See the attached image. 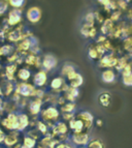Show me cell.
Returning <instances> with one entry per match:
<instances>
[{"mask_svg":"<svg viewBox=\"0 0 132 148\" xmlns=\"http://www.w3.org/2000/svg\"><path fill=\"white\" fill-rule=\"evenodd\" d=\"M59 115L60 113H59L58 109L54 106H50L42 111V118L44 119V121L48 124L52 123L53 126L57 123L56 121L58 120Z\"/></svg>","mask_w":132,"mask_h":148,"instance_id":"obj_1","label":"cell"},{"mask_svg":"<svg viewBox=\"0 0 132 148\" xmlns=\"http://www.w3.org/2000/svg\"><path fill=\"white\" fill-rule=\"evenodd\" d=\"M119 58L114 53H106L104 56L98 61V66L102 69H114L117 66Z\"/></svg>","mask_w":132,"mask_h":148,"instance_id":"obj_2","label":"cell"},{"mask_svg":"<svg viewBox=\"0 0 132 148\" xmlns=\"http://www.w3.org/2000/svg\"><path fill=\"white\" fill-rule=\"evenodd\" d=\"M70 140L73 145L78 146H87L90 142L91 137L89 132H81V133H73L70 136Z\"/></svg>","mask_w":132,"mask_h":148,"instance_id":"obj_3","label":"cell"},{"mask_svg":"<svg viewBox=\"0 0 132 148\" xmlns=\"http://www.w3.org/2000/svg\"><path fill=\"white\" fill-rule=\"evenodd\" d=\"M76 117L78 119L82 121L84 123V126H85V131L86 132H89L91 128L93 127L94 125V116L93 114L91 113L89 111H80L78 114L76 115Z\"/></svg>","mask_w":132,"mask_h":148,"instance_id":"obj_4","label":"cell"},{"mask_svg":"<svg viewBox=\"0 0 132 148\" xmlns=\"http://www.w3.org/2000/svg\"><path fill=\"white\" fill-rule=\"evenodd\" d=\"M35 90H36V88H35L34 85L26 83V82H22V83H19V84L16 85V92H18L23 97L34 96Z\"/></svg>","mask_w":132,"mask_h":148,"instance_id":"obj_5","label":"cell"},{"mask_svg":"<svg viewBox=\"0 0 132 148\" xmlns=\"http://www.w3.org/2000/svg\"><path fill=\"white\" fill-rule=\"evenodd\" d=\"M34 36L26 37V38H23L22 40H20L19 42H17V47H16L17 52L20 53V54H26V52L30 51L34 45H37V42H34Z\"/></svg>","mask_w":132,"mask_h":148,"instance_id":"obj_6","label":"cell"},{"mask_svg":"<svg viewBox=\"0 0 132 148\" xmlns=\"http://www.w3.org/2000/svg\"><path fill=\"white\" fill-rule=\"evenodd\" d=\"M24 27L22 25L17 26L16 28L10 29L6 33V40H8L12 42H19L24 38Z\"/></svg>","mask_w":132,"mask_h":148,"instance_id":"obj_7","label":"cell"},{"mask_svg":"<svg viewBox=\"0 0 132 148\" xmlns=\"http://www.w3.org/2000/svg\"><path fill=\"white\" fill-rule=\"evenodd\" d=\"M7 23L10 27L18 26L23 20V12L20 8H12L8 12L7 16Z\"/></svg>","mask_w":132,"mask_h":148,"instance_id":"obj_8","label":"cell"},{"mask_svg":"<svg viewBox=\"0 0 132 148\" xmlns=\"http://www.w3.org/2000/svg\"><path fill=\"white\" fill-rule=\"evenodd\" d=\"M2 125L10 131H18L19 127V115L16 113H10L2 120Z\"/></svg>","mask_w":132,"mask_h":148,"instance_id":"obj_9","label":"cell"},{"mask_svg":"<svg viewBox=\"0 0 132 148\" xmlns=\"http://www.w3.org/2000/svg\"><path fill=\"white\" fill-rule=\"evenodd\" d=\"M58 60L53 54H46L42 59V67L46 72H51L52 69H56Z\"/></svg>","mask_w":132,"mask_h":148,"instance_id":"obj_10","label":"cell"},{"mask_svg":"<svg viewBox=\"0 0 132 148\" xmlns=\"http://www.w3.org/2000/svg\"><path fill=\"white\" fill-rule=\"evenodd\" d=\"M52 131H53V135L52 136L55 137H59V138H61L62 141H65L67 140V136H66V134L68 133V127L66 125L65 122H57L53 128H52Z\"/></svg>","mask_w":132,"mask_h":148,"instance_id":"obj_11","label":"cell"},{"mask_svg":"<svg viewBox=\"0 0 132 148\" xmlns=\"http://www.w3.org/2000/svg\"><path fill=\"white\" fill-rule=\"evenodd\" d=\"M42 12L38 6H31L30 8H28L27 12H26L27 20L30 23H32V24L38 23L40 21V19H42Z\"/></svg>","mask_w":132,"mask_h":148,"instance_id":"obj_12","label":"cell"},{"mask_svg":"<svg viewBox=\"0 0 132 148\" xmlns=\"http://www.w3.org/2000/svg\"><path fill=\"white\" fill-rule=\"evenodd\" d=\"M101 81L104 84H114L117 81L118 77L117 73L114 71V69H105L101 72L100 75Z\"/></svg>","mask_w":132,"mask_h":148,"instance_id":"obj_13","label":"cell"},{"mask_svg":"<svg viewBox=\"0 0 132 148\" xmlns=\"http://www.w3.org/2000/svg\"><path fill=\"white\" fill-rule=\"evenodd\" d=\"M67 81L69 82V86L74 87V88H80L84 83V78L78 72H72L66 77Z\"/></svg>","mask_w":132,"mask_h":148,"instance_id":"obj_14","label":"cell"},{"mask_svg":"<svg viewBox=\"0 0 132 148\" xmlns=\"http://www.w3.org/2000/svg\"><path fill=\"white\" fill-rule=\"evenodd\" d=\"M68 87H69V85L66 84L65 80H64V78H62V77H56V78H54L51 82V88L57 92H60V91L65 92Z\"/></svg>","mask_w":132,"mask_h":148,"instance_id":"obj_15","label":"cell"},{"mask_svg":"<svg viewBox=\"0 0 132 148\" xmlns=\"http://www.w3.org/2000/svg\"><path fill=\"white\" fill-rule=\"evenodd\" d=\"M48 80V75L47 72L44 71V69H40L33 77V85L35 87H38V88H42V86L46 85Z\"/></svg>","mask_w":132,"mask_h":148,"instance_id":"obj_16","label":"cell"},{"mask_svg":"<svg viewBox=\"0 0 132 148\" xmlns=\"http://www.w3.org/2000/svg\"><path fill=\"white\" fill-rule=\"evenodd\" d=\"M81 34L83 35L86 38H95L96 35H97V30L94 26L92 25H88L84 23L81 26V29H80Z\"/></svg>","mask_w":132,"mask_h":148,"instance_id":"obj_17","label":"cell"},{"mask_svg":"<svg viewBox=\"0 0 132 148\" xmlns=\"http://www.w3.org/2000/svg\"><path fill=\"white\" fill-rule=\"evenodd\" d=\"M98 103L103 108H108L112 104V94L108 91H102L98 95Z\"/></svg>","mask_w":132,"mask_h":148,"instance_id":"obj_18","label":"cell"},{"mask_svg":"<svg viewBox=\"0 0 132 148\" xmlns=\"http://www.w3.org/2000/svg\"><path fill=\"white\" fill-rule=\"evenodd\" d=\"M42 99L35 97V99L30 101L29 104V110L32 115H38L42 111Z\"/></svg>","mask_w":132,"mask_h":148,"instance_id":"obj_19","label":"cell"},{"mask_svg":"<svg viewBox=\"0 0 132 148\" xmlns=\"http://www.w3.org/2000/svg\"><path fill=\"white\" fill-rule=\"evenodd\" d=\"M78 95H80V90H78V88H74V87L69 86L68 88H67V90L64 92L63 96L65 97L66 101L74 103V101L78 99Z\"/></svg>","mask_w":132,"mask_h":148,"instance_id":"obj_20","label":"cell"},{"mask_svg":"<svg viewBox=\"0 0 132 148\" xmlns=\"http://www.w3.org/2000/svg\"><path fill=\"white\" fill-rule=\"evenodd\" d=\"M69 127H70L71 131H73V133H81V132L85 131L84 123L76 117H74L73 119H71L69 121Z\"/></svg>","mask_w":132,"mask_h":148,"instance_id":"obj_21","label":"cell"},{"mask_svg":"<svg viewBox=\"0 0 132 148\" xmlns=\"http://www.w3.org/2000/svg\"><path fill=\"white\" fill-rule=\"evenodd\" d=\"M17 69H18V64H16V63H10L5 67V76H6L7 81H10V82L15 81L16 80L15 74H16V72H17Z\"/></svg>","mask_w":132,"mask_h":148,"instance_id":"obj_22","label":"cell"},{"mask_svg":"<svg viewBox=\"0 0 132 148\" xmlns=\"http://www.w3.org/2000/svg\"><path fill=\"white\" fill-rule=\"evenodd\" d=\"M18 133L17 132H12L10 133L8 135L5 136V139H4V144L7 147H12V146L16 145L18 143Z\"/></svg>","mask_w":132,"mask_h":148,"instance_id":"obj_23","label":"cell"},{"mask_svg":"<svg viewBox=\"0 0 132 148\" xmlns=\"http://www.w3.org/2000/svg\"><path fill=\"white\" fill-rule=\"evenodd\" d=\"M114 31V24L113 21L110 19H108V20L103 21L102 26H101V32H102L103 35H108L112 34Z\"/></svg>","mask_w":132,"mask_h":148,"instance_id":"obj_24","label":"cell"},{"mask_svg":"<svg viewBox=\"0 0 132 148\" xmlns=\"http://www.w3.org/2000/svg\"><path fill=\"white\" fill-rule=\"evenodd\" d=\"M28 125H29V118H28L27 115L24 113L19 114V127H18V131H24Z\"/></svg>","mask_w":132,"mask_h":148,"instance_id":"obj_25","label":"cell"},{"mask_svg":"<svg viewBox=\"0 0 132 148\" xmlns=\"http://www.w3.org/2000/svg\"><path fill=\"white\" fill-rule=\"evenodd\" d=\"M76 66H74L72 63H69V62H66L62 65L61 67V75L62 77H67L69 74H71L72 72H76Z\"/></svg>","mask_w":132,"mask_h":148,"instance_id":"obj_26","label":"cell"},{"mask_svg":"<svg viewBox=\"0 0 132 148\" xmlns=\"http://www.w3.org/2000/svg\"><path fill=\"white\" fill-rule=\"evenodd\" d=\"M122 84L126 87H132V72L122 73L121 74Z\"/></svg>","mask_w":132,"mask_h":148,"instance_id":"obj_27","label":"cell"},{"mask_svg":"<svg viewBox=\"0 0 132 148\" xmlns=\"http://www.w3.org/2000/svg\"><path fill=\"white\" fill-rule=\"evenodd\" d=\"M17 76H18V78L21 80V81L26 82V81H28V80L30 79V77H31V72H30L28 69H25V67H23V69H20L19 71H18Z\"/></svg>","mask_w":132,"mask_h":148,"instance_id":"obj_28","label":"cell"},{"mask_svg":"<svg viewBox=\"0 0 132 148\" xmlns=\"http://www.w3.org/2000/svg\"><path fill=\"white\" fill-rule=\"evenodd\" d=\"M14 46L12 45H3L0 47V56H10L14 53Z\"/></svg>","mask_w":132,"mask_h":148,"instance_id":"obj_29","label":"cell"},{"mask_svg":"<svg viewBox=\"0 0 132 148\" xmlns=\"http://www.w3.org/2000/svg\"><path fill=\"white\" fill-rule=\"evenodd\" d=\"M76 109V103H72V101H68V103H66L64 104L63 106L61 107V111L63 114L65 113H74Z\"/></svg>","mask_w":132,"mask_h":148,"instance_id":"obj_30","label":"cell"},{"mask_svg":"<svg viewBox=\"0 0 132 148\" xmlns=\"http://www.w3.org/2000/svg\"><path fill=\"white\" fill-rule=\"evenodd\" d=\"M2 91L5 95L8 96V95H10L14 91H16V87H15V85L12 84V82L6 81L5 82V85L2 87Z\"/></svg>","mask_w":132,"mask_h":148,"instance_id":"obj_31","label":"cell"},{"mask_svg":"<svg viewBox=\"0 0 132 148\" xmlns=\"http://www.w3.org/2000/svg\"><path fill=\"white\" fill-rule=\"evenodd\" d=\"M87 146H88L89 148H104L105 147L104 143L98 138H92Z\"/></svg>","mask_w":132,"mask_h":148,"instance_id":"obj_32","label":"cell"},{"mask_svg":"<svg viewBox=\"0 0 132 148\" xmlns=\"http://www.w3.org/2000/svg\"><path fill=\"white\" fill-rule=\"evenodd\" d=\"M95 20H96L95 12H89L84 17V23L88 25H92V26H94V24H95Z\"/></svg>","mask_w":132,"mask_h":148,"instance_id":"obj_33","label":"cell"},{"mask_svg":"<svg viewBox=\"0 0 132 148\" xmlns=\"http://www.w3.org/2000/svg\"><path fill=\"white\" fill-rule=\"evenodd\" d=\"M123 47H124L126 52L132 53V37L131 36L125 37L124 40H123Z\"/></svg>","mask_w":132,"mask_h":148,"instance_id":"obj_34","label":"cell"},{"mask_svg":"<svg viewBox=\"0 0 132 148\" xmlns=\"http://www.w3.org/2000/svg\"><path fill=\"white\" fill-rule=\"evenodd\" d=\"M36 144V140L34 138H31L29 136H26L24 138V141H23V145L26 146L27 148H33Z\"/></svg>","mask_w":132,"mask_h":148,"instance_id":"obj_35","label":"cell"},{"mask_svg":"<svg viewBox=\"0 0 132 148\" xmlns=\"http://www.w3.org/2000/svg\"><path fill=\"white\" fill-rule=\"evenodd\" d=\"M24 3L25 0H8V4L14 8H21Z\"/></svg>","mask_w":132,"mask_h":148,"instance_id":"obj_36","label":"cell"},{"mask_svg":"<svg viewBox=\"0 0 132 148\" xmlns=\"http://www.w3.org/2000/svg\"><path fill=\"white\" fill-rule=\"evenodd\" d=\"M48 130H49V127H48L47 123H46L44 121H39V122H37V131H38L39 133H42L44 135H46Z\"/></svg>","mask_w":132,"mask_h":148,"instance_id":"obj_37","label":"cell"},{"mask_svg":"<svg viewBox=\"0 0 132 148\" xmlns=\"http://www.w3.org/2000/svg\"><path fill=\"white\" fill-rule=\"evenodd\" d=\"M8 2L7 1H3V0H0V17L3 16L5 12H7L8 10Z\"/></svg>","mask_w":132,"mask_h":148,"instance_id":"obj_38","label":"cell"},{"mask_svg":"<svg viewBox=\"0 0 132 148\" xmlns=\"http://www.w3.org/2000/svg\"><path fill=\"white\" fill-rule=\"evenodd\" d=\"M55 148H73V145L69 144L68 142H59Z\"/></svg>","mask_w":132,"mask_h":148,"instance_id":"obj_39","label":"cell"},{"mask_svg":"<svg viewBox=\"0 0 132 148\" xmlns=\"http://www.w3.org/2000/svg\"><path fill=\"white\" fill-rule=\"evenodd\" d=\"M5 136H6V135L4 134V132H3L2 130L0 128V143H2V142H4Z\"/></svg>","mask_w":132,"mask_h":148,"instance_id":"obj_40","label":"cell"},{"mask_svg":"<svg viewBox=\"0 0 132 148\" xmlns=\"http://www.w3.org/2000/svg\"><path fill=\"white\" fill-rule=\"evenodd\" d=\"M96 125L97 126H102L103 125V121L101 119H97L96 120Z\"/></svg>","mask_w":132,"mask_h":148,"instance_id":"obj_41","label":"cell"},{"mask_svg":"<svg viewBox=\"0 0 132 148\" xmlns=\"http://www.w3.org/2000/svg\"><path fill=\"white\" fill-rule=\"evenodd\" d=\"M2 104H3L2 99H1V97H0V108H2Z\"/></svg>","mask_w":132,"mask_h":148,"instance_id":"obj_42","label":"cell"},{"mask_svg":"<svg viewBox=\"0 0 132 148\" xmlns=\"http://www.w3.org/2000/svg\"><path fill=\"white\" fill-rule=\"evenodd\" d=\"M76 148H89L88 146H78V147H76Z\"/></svg>","mask_w":132,"mask_h":148,"instance_id":"obj_43","label":"cell"},{"mask_svg":"<svg viewBox=\"0 0 132 148\" xmlns=\"http://www.w3.org/2000/svg\"><path fill=\"white\" fill-rule=\"evenodd\" d=\"M15 148H21V145H18V146H16Z\"/></svg>","mask_w":132,"mask_h":148,"instance_id":"obj_44","label":"cell"},{"mask_svg":"<svg viewBox=\"0 0 132 148\" xmlns=\"http://www.w3.org/2000/svg\"><path fill=\"white\" fill-rule=\"evenodd\" d=\"M3 1H7V2H8V0H3Z\"/></svg>","mask_w":132,"mask_h":148,"instance_id":"obj_45","label":"cell"},{"mask_svg":"<svg viewBox=\"0 0 132 148\" xmlns=\"http://www.w3.org/2000/svg\"><path fill=\"white\" fill-rule=\"evenodd\" d=\"M0 69H1V65H0Z\"/></svg>","mask_w":132,"mask_h":148,"instance_id":"obj_46","label":"cell"},{"mask_svg":"<svg viewBox=\"0 0 132 148\" xmlns=\"http://www.w3.org/2000/svg\"><path fill=\"white\" fill-rule=\"evenodd\" d=\"M0 148H3V147H0Z\"/></svg>","mask_w":132,"mask_h":148,"instance_id":"obj_47","label":"cell"}]
</instances>
